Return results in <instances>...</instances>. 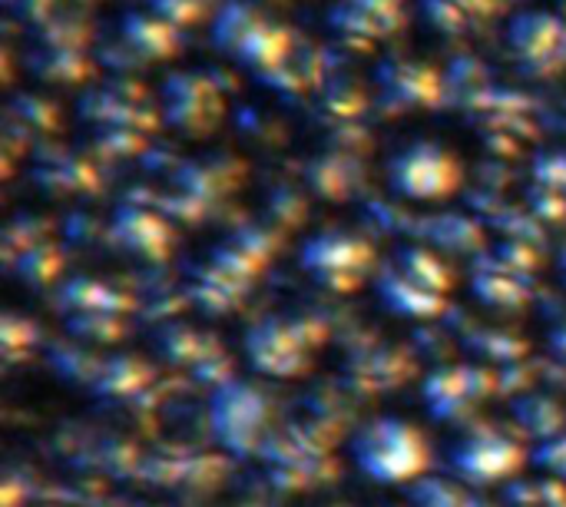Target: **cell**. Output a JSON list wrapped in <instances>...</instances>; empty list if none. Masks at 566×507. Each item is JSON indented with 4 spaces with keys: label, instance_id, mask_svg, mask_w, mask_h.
Returning <instances> with one entry per match:
<instances>
[{
    "label": "cell",
    "instance_id": "7",
    "mask_svg": "<svg viewBox=\"0 0 566 507\" xmlns=\"http://www.w3.org/2000/svg\"><path fill=\"white\" fill-rule=\"evenodd\" d=\"M265 418H269V399H262L249 385H229L216 395L212 405L216 438L239 455H249L259 445Z\"/></svg>",
    "mask_w": 566,
    "mask_h": 507
},
{
    "label": "cell",
    "instance_id": "4",
    "mask_svg": "<svg viewBox=\"0 0 566 507\" xmlns=\"http://www.w3.org/2000/svg\"><path fill=\"white\" fill-rule=\"evenodd\" d=\"M375 266V249L355 232H322L302 246V269L332 292H352Z\"/></svg>",
    "mask_w": 566,
    "mask_h": 507
},
{
    "label": "cell",
    "instance_id": "33",
    "mask_svg": "<svg viewBox=\"0 0 566 507\" xmlns=\"http://www.w3.org/2000/svg\"><path fill=\"white\" fill-rule=\"evenodd\" d=\"M461 3L468 7V13L474 20H488V17H494L504 7V0H461Z\"/></svg>",
    "mask_w": 566,
    "mask_h": 507
},
{
    "label": "cell",
    "instance_id": "21",
    "mask_svg": "<svg viewBox=\"0 0 566 507\" xmlns=\"http://www.w3.org/2000/svg\"><path fill=\"white\" fill-rule=\"evenodd\" d=\"M328 30L335 33V40L338 43H345V46H352V50H371L378 40H381V33H378V27L358 10V7H352L348 0H338L332 10H328Z\"/></svg>",
    "mask_w": 566,
    "mask_h": 507
},
{
    "label": "cell",
    "instance_id": "15",
    "mask_svg": "<svg viewBox=\"0 0 566 507\" xmlns=\"http://www.w3.org/2000/svg\"><path fill=\"white\" fill-rule=\"evenodd\" d=\"M292 50H295L292 30L285 23H279V20H269L235 50V60L262 76V73L275 70L279 63H285Z\"/></svg>",
    "mask_w": 566,
    "mask_h": 507
},
{
    "label": "cell",
    "instance_id": "16",
    "mask_svg": "<svg viewBox=\"0 0 566 507\" xmlns=\"http://www.w3.org/2000/svg\"><path fill=\"white\" fill-rule=\"evenodd\" d=\"M305 183L322 199H345L355 186V163L348 153H322L305 163Z\"/></svg>",
    "mask_w": 566,
    "mask_h": 507
},
{
    "label": "cell",
    "instance_id": "35",
    "mask_svg": "<svg viewBox=\"0 0 566 507\" xmlns=\"http://www.w3.org/2000/svg\"><path fill=\"white\" fill-rule=\"evenodd\" d=\"M73 3H93V0H73Z\"/></svg>",
    "mask_w": 566,
    "mask_h": 507
},
{
    "label": "cell",
    "instance_id": "10",
    "mask_svg": "<svg viewBox=\"0 0 566 507\" xmlns=\"http://www.w3.org/2000/svg\"><path fill=\"white\" fill-rule=\"evenodd\" d=\"M113 239L126 249V252H133V256H139V259H163L166 252H169V246H172V229L166 226V219L159 216V213H153V209H146V206H139V203H126V206H119L116 213H113Z\"/></svg>",
    "mask_w": 566,
    "mask_h": 507
},
{
    "label": "cell",
    "instance_id": "37",
    "mask_svg": "<svg viewBox=\"0 0 566 507\" xmlns=\"http://www.w3.org/2000/svg\"><path fill=\"white\" fill-rule=\"evenodd\" d=\"M206 3H212V0H206Z\"/></svg>",
    "mask_w": 566,
    "mask_h": 507
},
{
    "label": "cell",
    "instance_id": "8",
    "mask_svg": "<svg viewBox=\"0 0 566 507\" xmlns=\"http://www.w3.org/2000/svg\"><path fill=\"white\" fill-rule=\"evenodd\" d=\"M308 342L312 339H305L302 325H285L282 319H269L249 332L245 352L259 372L285 379L308 369Z\"/></svg>",
    "mask_w": 566,
    "mask_h": 507
},
{
    "label": "cell",
    "instance_id": "6",
    "mask_svg": "<svg viewBox=\"0 0 566 507\" xmlns=\"http://www.w3.org/2000/svg\"><path fill=\"white\" fill-rule=\"evenodd\" d=\"M375 83H378L381 106L391 113L438 106L444 100V73H438L431 63L411 60V56H391V60L378 63Z\"/></svg>",
    "mask_w": 566,
    "mask_h": 507
},
{
    "label": "cell",
    "instance_id": "20",
    "mask_svg": "<svg viewBox=\"0 0 566 507\" xmlns=\"http://www.w3.org/2000/svg\"><path fill=\"white\" fill-rule=\"evenodd\" d=\"M90 37H93V27L76 10H56L43 23L30 27L33 46H83L86 50Z\"/></svg>",
    "mask_w": 566,
    "mask_h": 507
},
{
    "label": "cell",
    "instance_id": "18",
    "mask_svg": "<svg viewBox=\"0 0 566 507\" xmlns=\"http://www.w3.org/2000/svg\"><path fill=\"white\" fill-rule=\"evenodd\" d=\"M391 269L401 272L405 279H411L415 286L434 292V296H448V289H451V282H454L451 269H448L434 252H428V249H401V252L395 256Z\"/></svg>",
    "mask_w": 566,
    "mask_h": 507
},
{
    "label": "cell",
    "instance_id": "14",
    "mask_svg": "<svg viewBox=\"0 0 566 507\" xmlns=\"http://www.w3.org/2000/svg\"><path fill=\"white\" fill-rule=\"evenodd\" d=\"M27 66L36 80L60 86L83 83L93 73V60L86 56L83 46H30Z\"/></svg>",
    "mask_w": 566,
    "mask_h": 507
},
{
    "label": "cell",
    "instance_id": "25",
    "mask_svg": "<svg viewBox=\"0 0 566 507\" xmlns=\"http://www.w3.org/2000/svg\"><path fill=\"white\" fill-rule=\"evenodd\" d=\"M149 372L143 369V362H133V359H119V362H109L103 372H99V389H106L109 395H136L143 385H146ZM103 392V395H106Z\"/></svg>",
    "mask_w": 566,
    "mask_h": 507
},
{
    "label": "cell",
    "instance_id": "34",
    "mask_svg": "<svg viewBox=\"0 0 566 507\" xmlns=\"http://www.w3.org/2000/svg\"><path fill=\"white\" fill-rule=\"evenodd\" d=\"M554 352H560L566 359V325H560V329L554 332Z\"/></svg>",
    "mask_w": 566,
    "mask_h": 507
},
{
    "label": "cell",
    "instance_id": "1",
    "mask_svg": "<svg viewBox=\"0 0 566 507\" xmlns=\"http://www.w3.org/2000/svg\"><path fill=\"white\" fill-rule=\"evenodd\" d=\"M352 458L355 465L381 485H405L411 478H418L428 462H431V448L424 442V435L401 418H378L368 422L355 442H352Z\"/></svg>",
    "mask_w": 566,
    "mask_h": 507
},
{
    "label": "cell",
    "instance_id": "28",
    "mask_svg": "<svg viewBox=\"0 0 566 507\" xmlns=\"http://www.w3.org/2000/svg\"><path fill=\"white\" fill-rule=\"evenodd\" d=\"M209 7L212 3H206V0H146V10H153L156 17H163L176 30L196 27L199 20H206L209 17Z\"/></svg>",
    "mask_w": 566,
    "mask_h": 507
},
{
    "label": "cell",
    "instance_id": "13",
    "mask_svg": "<svg viewBox=\"0 0 566 507\" xmlns=\"http://www.w3.org/2000/svg\"><path fill=\"white\" fill-rule=\"evenodd\" d=\"M33 176L46 193H93L99 186L93 163L76 153H66V149L36 156Z\"/></svg>",
    "mask_w": 566,
    "mask_h": 507
},
{
    "label": "cell",
    "instance_id": "2",
    "mask_svg": "<svg viewBox=\"0 0 566 507\" xmlns=\"http://www.w3.org/2000/svg\"><path fill=\"white\" fill-rule=\"evenodd\" d=\"M388 186L415 203L448 199L461 186V163L434 139H418L388 159Z\"/></svg>",
    "mask_w": 566,
    "mask_h": 507
},
{
    "label": "cell",
    "instance_id": "31",
    "mask_svg": "<svg viewBox=\"0 0 566 507\" xmlns=\"http://www.w3.org/2000/svg\"><path fill=\"white\" fill-rule=\"evenodd\" d=\"M527 199H531L534 213L544 216V219H564L566 216V196L557 193V189H551V186H544V183H534Z\"/></svg>",
    "mask_w": 566,
    "mask_h": 507
},
{
    "label": "cell",
    "instance_id": "30",
    "mask_svg": "<svg viewBox=\"0 0 566 507\" xmlns=\"http://www.w3.org/2000/svg\"><path fill=\"white\" fill-rule=\"evenodd\" d=\"M7 10L30 30L36 23H43L46 17H53L60 10V0H3Z\"/></svg>",
    "mask_w": 566,
    "mask_h": 507
},
{
    "label": "cell",
    "instance_id": "11",
    "mask_svg": "<svg viewBox=\"0 0 566 507\" xmlns=\"http://www.w3.org/2000/svg\"><path fill=\"white\" fill-rule=\"evenodd\" d=\"M524 462V452L507 442V438H471L454 452V465L461 468V475H468L471 482H501L507 475H514Z\"/></svg>",
    "mask_w": 566,
    "mask_h": 507
},
{
    "label": "cell",
    "instance_id": "36",
    "mask_svg": "<svg viewBox=\"0 0 566 507\" xmlns=\"http://www.w3.org/2000/svg\"><path fill=\"white\" fill-rule=\"evenodd\" d=\"M245 507H255V505H245Z\"/></svg>",
    "mask_w": 566,
    "mask_h": 507
},
{
    "label": "cell",
    "instance_id": "3",
    "mask_svg": "<svg viewBox=\"0 0 566 507\" xmlns=\"http://www.w3.org/2000/svg\"><path fill=\"white\" fill-rule=\"evenodd\" d=\"M159 113L182 136H206L219 126L226 113V93L206 70H176L163 80Z\"/></svg>",
    "mask_w": 566,
    "mask_h": 507
},
{
    "label": "cell",
    "instance_id": "24",
    "mask_svg": "<svg viewBox=\"0 0 566 507\" xmlns=\"http://www.w3.org/2000/svg\"><path fill=\"white\" fill-rule=\"evenodd\" d=\"M13 266H17V272L27 279V282H33V286H43V282H50L56 272H60V252L50 246V242H36V246H30V249H23L20 256H13L10 259Z\"/></svg>",
    "mask_w": 566,
    "mask_h": 507
},
{
    "label": "cell",
    "instance_id": "27",
    "mask_svg": "<svg viewBox=\"0 0 566 507\" xmlns=\"http://www.w3.org/2000/svg\"><path fill=\"white\" fill-rule=\"evenodd\" d=\"M93 143L99 153H109V156H136L143 149V133L133 126H119V123H99L93 126Z\"/></svg>",
    "mask_w": 566,
    "mask_h": 507
},
{
    "label": "cell",
    "instance_id": "12",
    "mask_svg": "<svg viewBox=\"0 0 566 507\" xmlns=\"http://www.w3.org/2000/svg\"><path fill=\"white\" fill-rule=\"evenodd\" d=\"M269 20H272L269 10H262V3L255 0H222L219 10L212 13L209 40L216 43V50L235 56V50Z\"/></svg>",
    "mask_w": 566,
    "mask_h": 507
},
{
    "label": "cell",
    "instance_id": "32",
    "mask_svg": "<svg viewBox=\"0 0 566 507\" xmlns=\"http://www.w3.org/2000/svg\"><path fill=\"white\" fill-rule=\"evenodd\" d=\"M534 176H537V183H544V186H551V189H557V193H564L566 196L564 153H547V156H541V159L534 163Z\"/></svg>",
    "mask_w": 566,
    "mask_h": 507
},
{
    "label": "cell",
    "instance_id": "19",
    "mask_svg": "<svg viewBox=\"0 0 566 507\" xmlns=\"http://www.w3.org/2000/svg\"><path fill=\"white\" fill-rule=\"evenodd\" d=\"M381 299L405 315H434L444 309V296H434L421 286H415L411 279H405L401 272H395L388 266V272L381 276Z\"/></svg>",
    "mask_w": 566,
    "mask_h": 507
},
{
    "label": "cell",
    "instance_id": "9",
    "mask_svg": "<svg viewBox=\"0 0 566 507\" xmlns=\"http://www.w3.org/2000/svg\"><path fill=\"white\" fill-rule=\"evenodd\" d=\"M119 43L133 53L136 63H159L176 56L179 43H182V30H176L172 23H166L163 17H156L146 7L126 10L119 17Z\"/></svg>",
    "mask_w": 566,
    "mask_h": 507
},
{
    "label": "cell",
    "instance_id": "29",
    "mask_svg": "<svg viewBox=\"0 0 566 507\" xmlns=\"http://www.w3.org/2000/svg\"><path fill=\"white\" fill-rule=\"evenodd\" d=\"M265 213H269L272 229L298 226L305 219V199L292 186H282V189H272L269 193V209Z\"/></svg>",
    "mask_w": 566,
    "mask_h": 507
},
{
    "label": "cell",
    "instance_id": "5",
    "mask_svg": "<svg viewBox=\"0 0 566 507\" xmlns=\"http://www.w3.org/2000/svg\"><path fill=\"white\" fill-rule=\"evenodd\" d=\"M507 43L527 76L566 70V20L551 10H524L507 23Z\"/></svg>",
    "mask_w": 566,
    "mask_h": 507
},
{
    "label": "cell",
    "instance_id": "17",
    "mask_svg": "<svg viewBox=\"0 0 566 507\" xmlns=\"http://www.w3.org/2000/svg\"><path fill=\"white\" fill-rule=\"evenodd\" d=\"M315 106L322 110V116H325L332 126H338V123H352V120L368 106V100H365V90H361L352 76H342V73H338V76L322 80Z\"/></svg>",
    "mask_w": 566,
    "mask_h": 507
},
{
    "label": "cell",
    "instance_id": "22",
    "mask_svg": "<svg viewBox=\"0 0 566 507\" xmlns=\"http://www.w3.org/2000/svg\"><path fill=\"white\" fill-rule=\"evenodd\" d=\"M7 123H13L23 136H27V133L46 136V133L56 130L60 113H56V106H53L50 100L33 96V93H20V96H13L10 106H7Z\"/></svg>",
    "mask_w": 566,
    "mask_h": 507
},
{
    "label": "cell",
    "instance_id": "26",
    "mask_svg": "<svg viewBox=\"0 0 566 507\" xmlns=\"http://www.w3.org/2000/svg\"><path fill=\"white\" fill-rule=\"evenodd\" d=\"M352 7H358L381 33V40H391L398 30H405L408 23V10L405 0H348Z\"/></svg>",
    "mask_w": 566,
    "mask_h": 507
},
{
    "label": "cell",
    "instance_id": "23",
    "mask_svg": "<svg viewBox=\"0 0 566 507\" xmlns=\"http://www.w3.org/2000/svg\"><path fill=\"white\" fill-rule=\"evenodd\" d=\"M421 13L438 33H448V37H461L478 23L461 0H421Z\"/></svg>",
    "mask_w": 566,
    "mask_h": 507
}]
</instances>
